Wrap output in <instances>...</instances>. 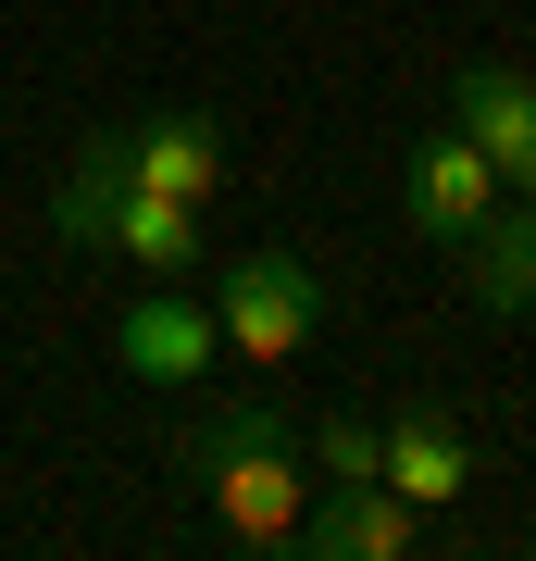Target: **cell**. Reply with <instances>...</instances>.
<instances>
[{"mask_svg":"<svg viewBox=\"0 0 536 561\" xmlns=\"http://www.w3.org/2000/svg\"><path fill=\"white\" fill-rule=\"evenodd\" d=\"M187 474H199V500H213L225 524V549H299V512H312V474H299V449H287V412L275 400H213L187 424Z\"/></svg>","mask_w":536,"mask_h":561,"instance_id":"cell-1","label":"cell"},{"mask_svg":"<svg viewBox=\"0 0 536 561\" xmlns=\"http://www.w3.org/2000/svg\"><path fill=\"white\" fill-rule=\"evenodd\" d=\"M312 324H324V275L299 250H250V262L213 275V337L238 350L250 375H287V362L312 350Z\"/></svg>","mask_w":536,"mask_h":561,"instance_id":"cell-2","label":"cell"},{"mask_svg":"<svg viewBox=\"0 0 536 561\" xmlns=\"http://www.w3.org/2000/svg\"><path fill=\"white\" fill-rule=\"evenodd\" d=\"M213 350H225V337H213V300H187L175 275H150L138 300L113 312V362H125L138 387H187Z\"/></svg>","mask_w":536,"mask_h":561,"instance_id":"cell-3","label":"cell"},{"mask_svg":"<svg viewBox=\"0 0 536 561\" xmlns=\"http://www.w3.org/2000/svg\"><path fill=\"white\" fill-rule=\"evenodd\" d=\"M475 213H499V162H487V150H475V138L449 125V138H424L412 162H399V225L449 250V238H461Z\"/></svg>","mask_w":536,"mask_h":561,"instance_id":"cell-4","label":"cell"},{"mask_svg":"<svg viewBox=\"0 0 536 561\" xmlns=\"http://www.w3.org/2000/svg\"><path fill=\"white\" fill-rule=\"evenodd\" d=\"M375 474H387L412 512H437V500L475 486V437H461L437 400H399V412H375Z\"/></svg>","mask_w":536,"mask_h":561,"instance_id":"cell-5","label":"cell"},{"mask_svg":"<svg viewBox=\"0 0 536 561\" xmlns=\"http://www.w3.org/2000/svg\"><path fill=\"white\" fill-rule=\"evenodd\" d=\"M424 537V512L399 500L387 474H350V486H324L312 512H299V561H399Z\"/></svg>","mask_w":536,"mask_h":561,"instance_id":"cell-6","label":"cell"},{"mask_svg":"<svg viewBox=\"0 0 536 561\" xmlns=\"http://www.w3.org/2000/svg\"><path fill=\"white\" fill-rule=\"evenodd\" d=\"M125 187H162V201H213L225 187V125L199 101H162L125 125Z\"/></svg>","mask_w":536,"mask_h":561,"instance_id":"cell-7","label":"cell"},{"mask_svg":"<svg viewBox=\"0 0 536 561\" xmlns=\"http://www.w3.org/2000/svg\"><path fill=\"white\" fill-rule=\"evenodd\" d=\"M449 125L499 162V187H512L536 162V76H524V62H461V76H449Z\"/></svg>","mask_w":536,"mask_h":561,"instance_id":"cell-8","label":"cell"},{"mask_svg":"<svg viewBox=\"0 0 536 561\" xmlns=\"http://www.w3.org/2000/svg\"><path fill=\"white\" fill-rule=\"evenodd\" d=\"M449 250H461V300L475 312H536V213H475Z\"/></svg>","mask_w":536,"mask_h":561,"instance_id":"cell-9","label":"cell"},{"mask_svg":"<svg viewBox=\"0 0 536 561\" xmlns=\"http://www.w3.org/2000/svg\"><path fill=\"white\" fill-rule=\"evenodd\" d=\"M100 250H125L138 275H199V201H162V187H113V213H100Z\"/></svg>","mask_w":536,"mask_h":561,"instance_id":"cell-10","label":"cell"},{"mask_svg":"<svg viewBox=\"0 0 536 561\" xmlns=\"http://www.w3.org/2000/svg\"><path fill=\"white\" fill-rule=\"evenodd\" d=\"M113 187H125V125H100V138L76 150V175L50 187V238H62V250H100V213H113Z\"/></svg>","mask_w":536,"mask_h":561,"instance_id":"cell-11","label":"cell"},{"mask_svg":"<svg viewBox=\"0 0 536 561\" xmlns=\"http://www.w3.org/2000/svg\"><path fill=\"white\" fill-rule=\"evenodd\" d=\"M312 474H324V486L375 474V412H324V424H312Z\"/></svg>","mask_w":536,"mask_h":561,"instance_id":"cell-12","label":"cell"},{"mask_svg":"<svg viewBox=\"0 0 536 561\" xmlns=\"http://www.w3.org/2000/svg\"><path fill=\"white\" fill-rule=\"evenodd\" d=\"M512 187H524V213H536V162H524V175H512Z\"/></svg>","mask_w":536,"mask_h":561,"instance_id":"cell-13","label":"cell"}]
</instances>
